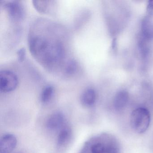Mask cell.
<instances>
[{
  "instance_id": "cell-1",
  "label": "cell",
  "mask_w": 153,
  "mask_h": 153,
  "mask_svg": "<svg viewBox=\"0 0 153 153\" xmlns=\"http://www.w3.org/2000/svg\"><path fill=\"white\" fill-rule=\"evenodd\" d=\"M29 47L32 54L40 58L46 63L59 61L64 54L62 46L57 42H51L45 38L32 37L29 41Z\"/></svg>"
},
{
  "instance_id": "cell-2",
  "label": "cell",
  "mask_w": 153,
  "mask_h": 153,
  "mask_svg": "<svg viewBox=\"0 0 153 153\" xmlns=\"http://www.w3.org/2000/svg\"><path fill=\"white\" fill-rule=\"evenodd\" d=\"M150 115L147 109L138 108L131 113L130 123L134 131L138 133L145 132L150 124Z\"/></svg>"
},
{
  "instance_id": "cell-3",
  "label": "cell",
  "mask_w": 153,
  "mask_h": 153,
  "mask_svg": "<svg viewBox=\"0 0 153 153\" xmlns=\"http://www.w3.org/2000/svg\"><path fill=\"white\" fill-rule=\"evenodd\" d=\"M18 79L12 71L3 70L0 73V90L4 93H10L16 88Z\"/></svg>"
},
{
  "instance_id": "cell-4",
  "label": "cell",
  "mask_w": 153,
  "mask_h": 153,
  "mask_svg": "<svg viewBox=\"0 0 153 153\" xmlns=\"http://www.w3.org/2000/svg\"><path fill=\"white\" fill-rule=\"evenodd\" d=\"M17 140L15 135L7 133L0 140V153H11L16 148Z\"/></svg>"
},
{
  "instance_id": "cell-5",
  "label": "cell",
  "mask_w": 153,
  "mask_h": 153,
  "mask_svg": "<svg viewBox=\"0 0 153 153\" xmlns=\"http://www.w3.org/2000/svg\"><path fill=\"white\" fill-rule=\"evenodd\" d=\"M4 7H6L9 15L14 20H20L24 16V9L21 4L17 1H5Z\"/></svg>"
},
{
  "instance_id": "cell-6",
  "label": "cell",
  "mask_w": 153,
  "mask_h": 153,
  "mask_svg": "<svg viewBox=\"0 0 153 153\" xmlns=\"http://www.w3.org/2000/svg\"><path fill=\"white\" fill-rule=\"evenodd\" d=\"M65 121L63 114L59 112L54 113L49 117L46 122V127L51 130H56L62 127Z\"/></svg>"
},
{
  "instance_id": "cell-7",
  "label": "cell",
  "mask_w": 153,
  "mask_h": 153,
  "mask_svg": "<svg viewBox=\"0 0 153 153\" xmlns=\"http://www.w3.org/2000/svg\"><path fill=\"white\" fill-rule=\"evenodd\" d=\"M96 100V94L93 88H88L85 90L80 97L81 103L84 106L90 107L93 106Z\"/></svg>"
},
{
  "instance_id": "cell-8",
  "label": "cell",
  "mask_w": 153,
  "mask_h": 153,
  "mask_svg": "<svg viewBox=\"0 0 153 153\" xmlns=\"http://www.w3.org/2000/svg\"><path fill=\"white\" fill-rule=\"evenodd\" d=\"M129 100V94L125 90L118 92L114 100V108L118 111L123 109L127 105Z\"/></svg>"
},
{
  "instance_id": "cell-9",
  "label": "cell",
  "mask_w": 153,
  "mask_h": 153,
  "mask_svg": "<svg viewBox=\"0 0 153 153\" xmlns=\"http://www.w3.org/2000/svg\"><path fill=\"white\" fill-rule=\"evenodd\" d=\"M141 30L143 39L146 41L153 39V23L148 18L146 17L142 20Z\"/></svg>"
},
{
  "instance_id": "cell-10",
  "label": "cell",
  "mask_w": 153,
  "mask_h": 153,
  "mask_svg": "<svg viewBox=\"0 0 153 153\" xmlns=\"http://www.w3.org/2000/svg\"><path fill=\"white\" fill-rule=\"evenodd\" d=\"M71 131L68 128H64L60 131L57 138V144L60 147L68 144L71 137Z\"/></svg>"
},
{
  "instance_id": "cell-11",
  "label": "cell",
  "mask_w": 153,
  "mask_h": 153,
  "mask_svg": "<svg viewBox=\"0 0 153 153\" xmlns=\"http://www.w3.org/2000/svg\"><path fill=\"white\" fill-rule=\"evenodd\" d=\"M54 93V88L52 86L48 85L45 87L41 94V99L42 102L46 103L51 99Z\"/></svg>"
},
{
  "instance_id": "cell-12",
  "label": "cell",
  "mask_w": 153,
  "mask_h": 153,
  "mask_svg": "<svg viewBox=\"0 0 153 153\" xmlns=\"http://www.w3.org/2000/svg\"><path fill=\"white\" fill-rule=\"evenodd\" d=\"M105 153H120V149L114 142H111L105 146Z\"/></svg>"
},
{
  "instance_id": "cell-13",
  "label": "cell",
  "mask_w": 153,
  "mask_h": 153,
  "mask_svg": "<svg viewBox=\"0 0 153 153\" xmlns=\"http://www.w3.org/2000/svg\"><path fill=\"white\" fill-rule=\"evenodd\" d=\"M91 153H105V146L101 143H96L91 147Z\"/></svg>"
},
{
  "instance_id": "cell-14",
  "label": "cell",
  "mask_w": 153,
  "mask_h": 153,
  "mask_svg": "<svg viewBox=\"0 0 153 153\" xmlns=\"http://www.w3.org/2000/svg\"><path fill=\"white\" fill-rule=\"evenodd\" d=\"M46 1H33L34 6L36 10L40 12H44L45 11L47 4L45 2Z\"/></svg>"
},
{
  "instance_id": "cell-15",
  "label": "cell",
  "mask_w": 153,
  "mask_h": 153,
  "mask_svg": "<svg viewBox=\"0 0 153 153\" xmlns=\"http://www.w3.org/2000/svg\"><path fill=\"white\" fill-rule=\"evenodd\" d=\"M77 65L76 62L74 61H71L68 64L66 68V72L68 74H73L76 71V70Z\"/></svg>"
},
{
  "instance_id": "cell-16",
  "label": "cell",
  "mask_w": 153,
  "mask_h": 153,
  "mask_svg": "<svg viewBox=\"0 0 153 153\" xmlns=\"http://www.w3.org/2000/svg\"><path fill=\"white\" fill-rule=\"evenodd\" d=\"M17 55L19 60L20 61H23L25 59V49L23 48L20 49L18 51Z\"/></svg>"
},
{
  "instance_id": "cell-17",
  "label": "cell",
  "mask_w": 153,
  "mask_h": 153,
  "mask_svg": "<svg viewBox=\"0 0 153 153\" xmlns=\"http://www.w3.org/2000/svg\"><path fill=\"white\" fill-rule=\"evenodd\" d=\"M148 11L149 12H152L153 10V1H149L147 6Z\"/></svg>"
}]
</instances>
